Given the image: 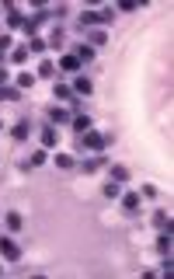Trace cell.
I'll use <instances>...</instances> for the list:
<instances>
[{
	"label": "cell",
	"mask_w": 174,
	"mask_h": 279,
	"mask_svg": "<svg viewBox=\"0 0 174 279\" xmlns=\"http://www.w3.org/2000/svg\"><path fill=\"white\" fill-rule=\"evenodd\" d=\"M112 133H97V129H87V133H80L77 136V150H94V154H101L108 143H112Z\"/></svg>",
	"instance_id": "1"
},
{
	"label": "cell",
	"mask_w": 174,
	"mask_h": 279,
	"mask_svg": "<svg viewBox=\"0 0 174 279\" xmlns=\"http://www.w3.org/2000/svg\"><path fill=\"white\" fill-rule=\"evenodd\" d=\"M112 21H115V7H101V11H80V14H77L80 32H84V28H94V25H112Z\"/></svg>",
	"instance_id": "2"
},
{
	"label": "cell",
	"mask_w": 174,
	"mask_h": 279,
	"mask_svg": "<svg viewBox=\"0 0 174 279\" xmlns=\"http://www.w3.org/2000/svg\"><path fill=\"white\" fill-rule=\"evenodd\" d=\"M70 91H73L77 98H91V95H94V84H91V80L80 74V77H73V80H70Z\"/></svg>",
	"instance_id": "3"
},
{
	"label": "cell",
	"mask_w": 174,
	"mask_h": 279,
	"mask_svg": "<svg viewBox=\"0 0 174 279\" xmlns=\"http://www.w3.org/2000/svg\"><path fill=\"white\" fill-rule=\"evenodd\" d=\"M0 255H4L7 262H18V259H21L18 241H14V238H0Z\"/></svg>",
	"instance_id": "4"
},
{
	"label": "cell",
	"mask_w": 174,
	"mask_h": 279,
	"mask_svg": "<svg viewBox=\"0 0 174 279\" xmlns=\"http://www.w3.org/2000/svg\"><path fill=\"white\" fill-rule=\"evenodd\" d=\"M4 11H7V28H24V14H21L11 0H4Z\"/></svg>",
	"instance_id": "5"
},
{
	"label": "cell",
	"mask_w": 174,
	"mask_h": 279,
	"mask_svg": "<svg viewBox=\"0 0 174 279\" xmlns=\"http://www.w3.org/2000/svg\"><path fill=\"white\" fill-rule=\"evenodd\" d=\"M39 143L45 147V150H53V147L59 143V133H56V126H49V122H45V126H42V133H39Z\"/></svg>",
	"instance_id": "6"
},
{
	"label": "cell",
	"mask_w": 174,
	"mask_h": 279,
	"mask_svg": "<svg viewBox=\"0 0 174 279\" xmlns=\"http://www.w3.org/2000/svg\"><path fill=\"white\" fill-rule=\"evenodd\" d=\"M4 227H7L11 234H21V230H24V217H21L18 210H11V213H4Z\"/></svg>",
	"instance_id": "7"
},
{
	"label": "cell",
	"mask_w": 174,
	"mask_h": 279,
	"mask_svg": "<svg viewBox=\"0 0 174 279\" xmlns=\"http://www.w3.org/2000/svg\"><path fill=\"white\" fill-rule=\"evenodd\" d=\"M45 122H49V126H66V122H70V112L59 108V105H53V108L45 112Z\"/></svg>",
	"instance_id": "8"
},
{
	"label": "cell",
	"mask_w": 174,
	"mask_h": 279,
	"mask_svg": "<svg viewBox=\"0 0 174 279\" xmlns=\"http://www.w3.org/2000/svg\"><path fill=\"white\" fill-rule=\"evenodd\" d=\"M53 95H56V101H70L73 108L80 105V98L73 95V91H70V84H56V87H53Z\"/></svg>",
	"instance_id": "9"
},
{
	"label": "cell",
	"mask_w": 174,
	"mask_h": 279,
	"mask_svg": "<svg viewBox=\"0 0 174 279\" xmlns=\"http://www.w3.org/2000/svg\"><path fill=\"white\" fill-rule=\"evenodd\" d=\"M70 126H73V133H87V129H94V122H91V115H84V112H80V115H70Z\"/></svg>",
	"instance_id": "10"
},
{
	"label": "cell",
	"mask_w": 174,
	"mask_h": 279,
	"mask_svg": "<svg viewBox=\"0 0 174 279\" xmlns=\"http://www.w3.org/2000/svg\"><path fill=\"white\" fill-rule=\"evenodd\" d=\"M154 227H157V230H164V234H171V230H174V220H171V213L157 210V213H154Z\"/></svg>",
	"instance_id": "11"
},
{
	"label": "cell",
	"mask_w": 174,
	"mask_h": 279,
	"mask_svg": "<svg viewBox=\"0 0 174 279\" xmlns=\"http://www.w3.org/2000/svg\"><path fill=\"white\" fill-rule=\"evenodd\" d=\"M28 133H32V119H18L14 126H11V136L18 140V143H21V140H28Z\"/></svg>",
	"instance_id": "12"
},
{
	"label": "cell",
	"mask_w": 174,
	"mask_h": 279,
	"mask_svg": "<svg viewBox=\"0 0 174 279\" xmlns=\"http://www.w3.org/2000/svg\"><path fill=\"white\" fill-rule=\"evenodd\" d=\"M56 66H59V70H66V74H77L84 63H80L77 56H73V53H66V56H59V63H56Z\"/></svg>",
	"instance_id": "13"
},
{
	"label": "cell",
	"mask_w": 174,
	"mask_h": 279,
	"mask_svg": "<svg viewBox=\"0 0 174 279\" xmlns=\"http://www.w3.org/2000/svg\"><path fill=\"white\" fill-rule=\"evenodd\" d=\"M118 199H122V210H126V213H136V210H139V192H122Z\"/></svg>",
	"instance_id": "14"
},
{
	"label": "cell",
	"mask_w": 174,
	"mask_h": 279,
	"mask_svg": "<svg viewBox=\"0 0 174 279\" xmlns=\"http://www.w3.org/2000/svg\"><path fill=\"white\" fill-rule=\"evenodd\" d=\"M70 53H73V56H77L80 63H91V60H94V49H91V45H87V42H80V45H73V49H70Z\"/></svg>",
	"instance_id": "15"
},
{
	"label": "cell",
	"mask_w": 174,
	"mask_h": 279,
	"mask_svg": "<svg viewBox=\"0 0 174 279\" xmlns=\"http://www.w3.org/2000/svg\"><path fill=\"white\" fill-rule=\"evenodd\" d=\"M80 168H84L87 175H94V171H101V168H105V157H101V154H94V157H87V160H84Z\"/></svg>",
	"instance_id": "16"
},
{
	"label": "cell",
	"mask_w": 174,
	"mask_h": 279,
	"mask_svg": "<svg viewBox=\"0 0 174 279\" xmlns=\"http://www.w3.org/2000/svg\"><path fill=\"white\" fill-rule=\"evenodd\" d=\"M105 42H108V32H105V28H94V32L87 35V45H91V49H97V45H105Z\"/></svg>",
	"instance_id": "17"
},
{
	"label": "cell",
	"mask_w": 174,
	"mask_h": 279,
	"mask_svg": "<svg viewBox=\"0 0 174 279\" xmlns=\"http://www.w3.org/2000/svg\"><path fill=\"white\" fill-rule=\"evenodd\" d=\"M32 84H35V74H28V70L18 74V80H14V87H18V91H32Z\"/></svg>",
	"instance_id": "18"
},
{
	"label": "cell",
	"mask_w": 174,
	"mask_h": 279,
	"mask_svg": "<svg viewBox=\"0 0 174 279\" xmlns=\"http://www.w3.org/2000/svg\"><path fill=\"white\" fill-rule=\"evenodd\" d=\"M108 171H112V181H118V185H122V181H129V168H126V164H112Z\"/></svg>",
	"instance_id": "19"
},
{
	"label": "cell",
	"mask_w": 174,
	"mask_h": 279,
	"mask_svg": "<svg viewBox=\"0 0 174 279\" xmlns=\"http://www.w3.org/2000/svg\"><path fill=\"white\" fill-rule=\"evenodd\" d=\"M53 164H56L59 171H70V168H77V160L70 157V154H56V160H53Z\"/></svg>",
	"instance_id": "20"
},
{
	"label": "cell",
	"mask_w": 174,
	"mask_h": 279,
	"mask_svg": "<svg viewBox=\"0 0 174 279\" xmlns=\"http://www.w3.org/2000/svg\"><path fill=\"white\" fill-rule=\"evenodd\" d=\"M45 160H49V150H45V147H39V150H35V154L28 157V164H32V168H42Z\"/></svg>",
	"instance_id": "21"
},
{
	"label": "cell",
	"mask_w": 174,
	"mask_h": 279,
	"mask_svg": "<svg viewBox=\"0 0 174 279\" xmlns=\"http://www.w3.org/2000/svg\"><path fill=\"white\" fill-rule=\"evenodd\" d=\"M101 192H105V196H108V199H118V196H122V185H118V181H105V189H101Z\"/></svg>",
	"instance_id": "22"
},
{
	"label": "cell",
	"mask_w": 174,
	"mask_h": 279,
	"mask_svg": "<svg viewBox=\"0 0 174 279\" xmlns=\"http://www.w3.org/2000/svg\"><path fill=\"white\" fill-rule=\"evenodd\" d=\"M18 98H21L18 87H11V84H4V87H0V101H18Z\"/></svg>",
	"instance_id": "23"
},
{
	"label": "cell",
	"mask_w": 174,
	"mask_h": 279,
	"mask_svg": "<svg viewBox=\"0 0 174 279\" xmlns=\"http://www.w3.org/2000/svg\"><path fill=\"white\" fill-rule=\"evenodd\" d=\"M157 251H160V255H171V234L160 230V238H157Z\"/></svg>",
	"instance_id": "24"
},
{
	"label": "cell",
	"mask_w": 174,
	"mask_h": 279,
	"mask_svg": "<svg viewBox=\"0 0 174 279\" xmlns=\"http://www.w3.org/2000/svg\"><path fill=\"white\" fill-rule=\"evenodd\" d=\"M53 74H56V63H53V60H42V63H39V74H35V77H53Z\"/></svg>",
	"instance_id": "25"
},
{
	"label": "cell",
	"mask_w": 174,
	"mask_h": 279,
	"mask_svg": "<svg viewBox=\"0 0 174 279\" xmlns=\"http://www.w3.org/2000/svg\"><path fill=\"white\" fill-rule=\"evenodd\" d=\"M28 60V45H14L11 49V63H24Z\"/></svg>",
	"instance_id": "26"
},
{
	"label": "cell",
	"mask_w": 174,
	"mask_h": 279,
	"mask_svg": "<svg viewBox=\"0 0 174 279\" xmlns=\"http://www.w3.org/2000/svg\"><path fill=\"white\" fill-rule=\"evenodd\" d=\"M28 53H35V56H39V53H45V42H42L39 35H35V39H28Z\"/></svg>",
	"instance_id": "27"
},
{
	"label": "cell",
	"mask_w": 174,
	"mask_h": 279,
	"mask_svg": "<svg viewBox=\"0 0 174 279\" xmlns=\"http://www.w3.org/2000/svg\"><path fill=\"white\" fill-rule=\"evenodd\" d=\"M139 199H157V185H143V196Z\"/></svg>",
	"instance_id": "28"
},
{
	"label": "cell",
	"mask_w": 174,
	"mask_h": 279,
	"mask_svg": "<svg viewBox=\"0 0 174 279\" xmlns=\"http://www.w3.org/2000/svg\"><path fill=\"white\" fill-rule=\"evenodd\" d=\"M49 45H63V32L53 28V35H49Z\"/></svg>",
	"instance_id": "29"
},
{
	"label": "cell",
	"mask_w": 174,
	"mask_h": 279,
	"mask_svg": "<svg viewBox=\"0 0 174 279\" xmlns=\"http://www.w3.org/2000/svg\"><path fill=\"white\" fill-rule=\"evenodd\" d=\"M4 49H11V35H0V53Z\"/></svg>",
	"instance_id": "30"
},
{
	"label": "cell",
	"mask_w": 174,
	"mask_h": 279,
	"mask_svg": "<svg viewBox=\"0 0 174 279\" xmlns=\"http://www.w3.org/2000/svg\"><path fill=\"white\" fill-rule=\"evenodd\" d=\"M4 84H7V70L0 66V87H4Z\"/></svg>",
	"instance_id": "31"
},
{
	"label": "cell",
	"mask_w": 174,
	"mask_h": 279,
	"mask_svg": "<svg viewBox=\"0 0 174 279\" xmlns=\"http://www.w3.org/2000/svg\"><path fill=\"white\" fill-rule=\"evenodd\" d=\"M0 129H4V122H0Z\"/></svg>",
	"instance_id": "32"
}]
</instances>
